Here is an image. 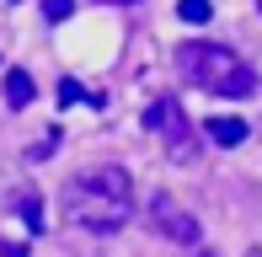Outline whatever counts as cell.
Listing matches in <instances>:
<instances>
[{"instance_id":"cell-1","label":"cell","mask_w":262,"mask_h":257,"mask_svg":"<svg viewBox=\"0 0 262 257\" xmlns=\"http://www.w3.org/2000/svg\"><path fill=\"white\" fill-rule=\"evenodd\" d=\"M64 215L80 230H123L134 220V182L123 166H91L64 182Z\"/></svg>"},{"instance_id":"cell-2","label":"cell","mask_w":262,"mask_h":257,"mask_svg":"<svg viewBox=\"0 0 262 257\" xmlns=\"http://www.w3.org/2000/svg\"><path fill=\"white\" fill-rule=\"evenodd\" d=\"M177 70H182L187 86L214 91V97H252L257 75L241 54H230L225 43H182L177 49Z\"/></svg>"},{"instance_id":"cell-3","label":"cell","mask_w":262,"mask_h":257,"mask_svg":"<svg viewBox=\"0 0 262 257\" xmlns=\"http://www.w3.org/2000/svg\"><path fill=\"white\" fill-rule=\"evenodd\" d=\"M145 128H156V139L171 150L177 161H193V156H198V139H193V128H187V113H182V102H177V97H156V102H150Z\"/></svg>"},{"instance_id":"cell-4","label":"cell","mask_w":262,"mask_h":257,"mask_svg":"<svg viewBox=\"0 0 262 257\" xmlns=\"http://www.w3.org/2000/svg\"><path fill=\"white\" fill-rule=\"evenodd\" d=\"M150 225H156L166 241H182V247H193V241H198V220L187 215L171 193H156V198H150Z\"/></svg>"},{"instance_id":"cell-5","label":"cell","mask_w":262,"mask_h":257,"mask_svg":"<svg viewBox=\"0 0 262 257\" xmlns=\"http://www.w3.org/2000/svg\"><path fill=\"white\" fill-rule=\"evenodd\" d=\"M204 128H209L214 145H241V139H246V123H241V118H220V113H214Z\"/></svg>"},{"instance_id":"cell-6","label":"cell","mask_w":262,"mask_h":257,"mask_svg":"<svg viewBox=\"0 0 262 257\" xmlns=\"http://www.w3.org/2000/svg\"><path fill=\"white\" fill-rule=\"evenodd\" d=\"M6 102L11 108H27L32 102V75L27 70H6Z\"/></svg>"},{"instance_id":"cell-7","label":"cell","mask_w":262,"mask_h":257,"mask_svg":"<svg viewBox=\"0 0 262 257\" xmlns=\"http://www.w3.org/2000/svg\"><path fill=\"white\" fill-rule=\"evenodd\" d=\"M177 16L193 22V27H204V22L214 16V6H209V0H177Z\"/></svg>"},{"instance_id":"cell-8","label":"cell","mask_w":262,"mask_h":257,"mask_svg":"<svg viewBox=\"0 0 262 257\" xmlns=\"http://www.w3.org/2000/svg\"><path fill=\"white\" fill-rule=\"evenodd\" d=\"M43 11H49V22H64L75 11V0H43Z\"/></svg>"},{"instance_id":"cell-9","label":"cell","mask_w":262,"mask_h":257,"mask_svg":"<svg viewBox=\"0 0 262 257\" xmlns=\"http://www.w3.org/2000/svg\"><path fill=\"white\" fill-rule=\"evenodd\" d=\"M0 257H27V247H6V252H0Z\"/></svg>"},{"instance_id":"cell-10","label":"cell","mask_w":262,"mask_h":257,"mask_svg":"<svg viewBox=\"0 0 262 257\" xmlns=\"http://www.w3.org/2000/svg\"><path fill=\"white\" fill-rule=\"evenodd\" d=\"M113 6H123V0H113Z\"/></svg>"},{"instance_id":"cell-11","label":"cell","mask_w":262,"mask_h":257,"mask_svg":"<svg viewBox=\"0 0 262 257\" xmlns=\"http://www.w3.org/2000/svg\"><path fill=\"white\" fill-rule=\"evenodd\" d=\"M257 6H262V0H257Z\"/></svg>"}]
</instances>
